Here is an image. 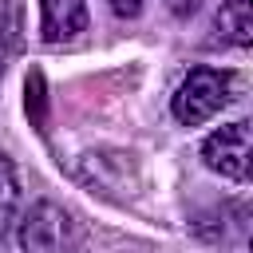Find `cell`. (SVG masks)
Listing matches in <instances>:
<instances>
[{
	"instance_id": "1",
	"label": "cell",
	"mask_w": 253,
	"mask_h": 253,
	"mask_svg": "<svg viewBox=\"0 0 253 253\" xmlns=\"http://www.w3.org/2000/svg\"><path fill=\"white\" fill-rule=\"evenodd\" d=\"M233 99V75L217 71V67H190V75L178 83L170 111L182 126H202L210 123L221 107H229Z\"/></svg>"
},
{
	"instance_id": "2",
	"label": "cell",
	"mask_w": 253,
	"mask_h": 253,
	"mask_svg": "<svg viewBox=\"0 0 253 253\" xmlns=\"http://www.w3.org/2000/svg\"><path fill=\"white\" fill-rule=\"evenodd\" d=\"M24 253H83V225L55 202H36L20 221Z\"/></svg>"
},
{
	"instance_id": "3",
	"label": "cell",
	"mask_w": 253,
	"mask_h": 253,
	"mask_svg": "<svg viewBox=\"0 0 253 253\" xmlns=\"http://www.w3.org/2000/svg\"><path fill=\"white\" fill-rule=\"evenodd\" d=\"M202 162L229 182H249V123L237 119L217 126L202 142Z\"/></svg>"
},
{
	"instance_id": "4",
	"label": "cell",
	"mask_w": 253,
	"mask_h": 253,
	"mask_svg": "<svg viewBox=\"0 0 253 253\" xmlns=\"http://www.w3.org/2000/svg\"><path fill=\"white\" fill-rule=\"evenodd\" d=\"M87 32V0H40V40L51 47L75 43Z\"/></svg>"
},
{
	"instance_id": "5",
	"label": "cell",
	"mask_w": 253,
	"mask_h": 253,
	"mask_svg": "<svg viewBox=\"0 0 253 253\" xmlns=\"http://www.w3.org/2000/svg\"><path fill=\"white\" fill-rule=\"evenodd\" d=\"M213 28L221 32L225 43L249 47V43H253V0H221Z\"/></svg>"
},
{
	"instance_id": "6",
	"label": "cell",
	"mask_w": 253,
	"mask_h": 253,
	"mask_svg": "<svg viewBox=\"0 0 253 253\" xmlns=\"http://www.w3.org/2000/svg\"><path fill=\"white\" fill-rule=\"evenodd\" d=\"M16 213H20V178H16V166L0 154V253H8Z\"/></svg>"
},
{
	"instance_id": "7",
	"label": "cell",
	"mask_w": 253,
	"mask_h": 253,
	"mask_svg": "<svg viewBox=\"0 0 253 253\" xmlns=\"http://www.w3.org/2000/svg\"><path fill=\"white\" fill-rule=\"evenodd\" d=\"M107 8H111L115 16H123V20H130V16L142 12V0H107Z\"/></svg>"
},
{
	"instance_id": "8",
	"label": "cell",
	"mask_w": 253,
	"mask_h": 253,
	"mask_svg": "<svg viewBox=\"0 0 253 253\" xmlns=\"http://www.w3.org/2000/svg\"><path fill=\"white\" fill-rule=\"evenodd\" d=\"M170 4V12L178 16V20H186V16H194L198 8H202V0H166Z\"/></svg>"
},
{
	"instance_id": "9",
	"label": "cell",
	"mask_w": 253,
	"mask_h": 253,
	"mask_svg": "<svg viewBox=\"0 0 253 253\" xmlns=\"http://www.w3.org/2000/svg\"><path fill=\"white\" fill-rule=\"evenodd\" d=\"M0 75H4V63H0Z\"/></svg>"
}]
</instances>
